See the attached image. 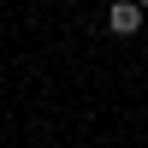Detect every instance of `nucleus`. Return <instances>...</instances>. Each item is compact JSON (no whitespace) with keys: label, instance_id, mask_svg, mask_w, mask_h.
Masks as SVG:
<instances>
[{"label":"nucleus","instance_id":"1","mask_svg":"<svg viewBox=\"0 0 148 148\" xmlns=\"http://www.w3.org/2000/svg\"><path fill=\"white\" fill-rule=\"evenodd\" d=\"M136 24H142V6H136V0H119V6H107V30H113V36H130Z\"/></svg>","mask_w":148,"mask_h":148}]
</instances>
